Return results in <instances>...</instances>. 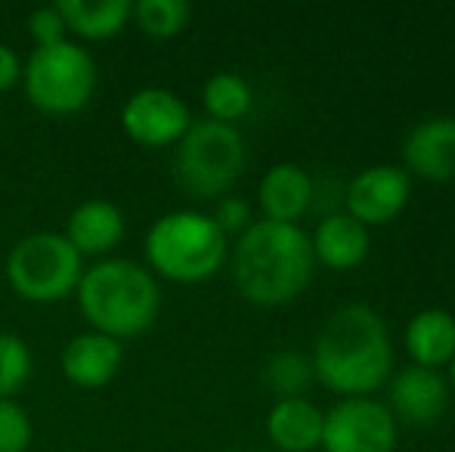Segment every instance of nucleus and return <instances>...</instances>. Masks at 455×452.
<instances>
[{
  "instance_id": "dca6fc26",
  "label": "nucleus",
  "mask_w": 455,
  "mask_h": 452,
  "mask_svg": "<svg viewBox=\"0 0 455 452\" xmlns=\"http://www.w3.org/2000/svg\"><path fill=\"white\" fill-rule=\"evenodd\" d=\"M267 437L285 452H307L319 447L323 409L304 397L275 400L267 412Z\"/></svg>"
},
{
  "instance_id": "6ab92c4d",
  "label": "nucleus",
  "mask_w": 455,
  "mask_h": 452,
  "mask_svg": "<svg viewBox=\"0 0 455 452\" xmlns=\"http://www.w3.org/2000/svg\"><path fill=\"white\" fill-rule=\"evenodd\" d=\"M66 31L81 41H108L131 22V0H60L56 4Z\"/></svg>"
},
{
  "instance_id": "4468645a",
  "label": "nucleus",
  "mask_w": 455,
  "mask_h": 452,
  "mask_svg": "<svg viewBox=\"0 0 455 452\" xmlns=\"http://www.w3.org/2000/svg\"><path fill=\"white\" fill-rule=\"evenodd\" d=\"M124 211L108 199H87L68 214L66 220V239L81 258H108L124 239Z\"/></svg>"
},
{
  "instance_id": "bb28decb",
  "label": "nucleus",
  "mask_w": 455,
  "mask_h": 452,
  "mask_svg": "<svg viewBox=\"0 0 455 452\" xmlns=\"http://www.w3.org/2000/svg\"><path fill=\"white\" fill-rule=\"evenodd\" d=\"M22 81V59L10 44H0V93L12 91Z\"/></svg>"
},
{
  "instance_id": "423d86ee",
  "label": "nucleus",
  "mask_w": 455,
  "mask_h": 452,
  "mask_svg": "<svg viewBox=\"0 0 455 452\" xmlns=\"http://www.w3.org/2000/svg\"><path fill=\"white\" fill-rule=\"evenodd\" d=\"M96 62L78 41H60L53 47H35L22 62L25 99L37 112L66 118L81 109L96 93Z\"/></svg>"
},
{
  "instance_id": "9d476101",
  "label": "nucleus",
  "mask_w": 455,
  "mask_h": 452,
  "mask_svg": "<svg viewBox=\"0 0 455 452\" xmlns=\"http://www.w3.org/2000/svg\"><path fill=\"white\" fill-rule=\"evenodd\" d=\"M412 177L400 164H371L347 183V214L363 226L390 224L406 208Z\"/></svg>"
},
{
  "instance_id": "f8f14e48",
  "label": "nucleus",
  "mask_w": 455,
  "mask_h": 452,
  "mask_svg": "<svg viewBox=\"0 0 455 452\" xmlns=\"http://www.w3.org/2000/svg\"><path fill=\"white\" fill-rule=\"evenodd\" d=\"M450 406V381L437 369L406 366L390 381V416L415 428L440 422Z\"/></svg>"
},
{
  "instance_id": "a211bd4d",
  "label": "nucleus",
  "mask_w": 455,
  "mask_h": 452,
  "mask_svg": "<svg viewBox=\"0 0 455 452\" xmlns=\"http://www.w3.org/2000/svg\"><path fill=\"white\" fill-rule=\"evenodd\" d=\"M310 245H313V258H319L325 266L350 270V266L365 260L371 235H369V226H363L360 220L350 218V214H329V218L316 226Z\"/></svg>"
},
{
  "instance_id": "2eb2a0df",
  "label": "nucleus",
  "mask_w": 455,
  "mask_h": 452,
  "mask_svg": "<svg viewBox=\"0 0 455 452\" xmlns=\"http://www.w3.org/2000/svg\"><path fill=\"white\" fill-rule=\"evenodd\" d=\"M258 202L264 220L298 224V218H304L313 202V177L294 162L273 164L258 186Z\"/></svg>"
},
{
  "instance_id": "f257e3e1",
  "label": "nucleus",
  "mask_w": 455,
  "mask_h": 452,
  "mask_svg": "<svg viewBox=\"0 0 455 452\" xmlns=\"http://www.w3.org/2000/svg\"><path fill=\"white\" fill-rule=\"evenodd\" d=\"M313 375L329 391L365 397L387 381L394 347L384 320L365 304H347L325 320L313 344Z\"/></svg>"
},
{
  "instance_id": "20e7f679",
  "label": "nucleus",
  "mask_w": 455,
  "mask_h": 452,
  "mask_svg": "<svg viewBox=\"0 0 455 452\" xmlns=\"http://www.w3.org/2000/svg\"><path fill=\"white\" fill-rule=\"evenodd\" d=\"M146 264L152 276L168 282L198 285L208 282L227 264V235L217 229L204 211H171L162 214L146 233Z\"/></svg>"
},
{
  "instance_id": "4be33fe9",
  "label": "nucleus",
  "mask_w": 455,
  "mask_h": 452,
  "mask_svg": "<svg viewBox=\"0 0 455 452\" xmlns=\"http://www.w3.org/2000/svg\"><path fill=\"white\" fill-rule=\"evenodd\" d=\"M310 381H313V366L298 350H279L264 366V385L270 387L279 400L300 397Z\"/></svg>"
},
{
  "instance_id": "412c9836",
  "label": "nucleus",
  "mask_w": 455,
  "mask_h": 452,
  "mask_svg": "<svg viewBox=\"0 0 455 452\" xmlns=\"http://www.w3.org/2000/svg\"><path fill=\"white\" fill-rule=\"evenodd\" d=\"M189 4L186 0H140L131 10V22L149 37H174L189 25Z\"/></svg>"
},
{
  "instance_id": "cd10ccee",
  "label": "nucleus",
  "mask_w": 455,
  "mask_h": 452,
  "mask_svg": "<svg viewBox=\"0 0 455 452\" xmlns=\"http://www.w3.org/2000/svg\"><path fill=\"white\" fill-rule=\"evenodd\" d=\"M446 381H450V387H452V391H455V356H452V360H450V378H446Z\"/></svg>"
},
{
  "instance_id": "f03ea898",
  "label": "nucleus",
  "mask_w": 455,
  "mask_h": 452,
  "mask_svg": "<svg viewBox=\"0 0 455 452\" xmlns=\"http://www.w3.org/2000/svg\"><path fill=\"white\" fill-rule=\"evenodd\" d=\"M310 235L298 224L254 220L235 239L229 266L235 289L258 307H282L294 301L313 279Z\"/></svg>"
},
{
  "instance_id": "9b49d317",
  "label": "nucleus",
  "mask_w": 455,
  "mask_h": 452,
  "mask_svg": "<svg viewBox=\"0 0 455 452\" xmlns=\"http://www.w3.org/2000/svg\"><path fill=\"white\" fill-rule=\"evenodd\" d=\"M403 168L409 177L446 183L455 177V115H427L403 139Z\"/></svg>"
},
{
  "instance_id": "6e6552de",
  "label": "nucleus",
  "mask_w": 455,
  "mask_h": 452,
  "mask_svg": "<svg viewBox=\"0 0 455 452\" xmlns=\"http://www.w3.org/2000/svg\"><path fill=\"white\" fill-rule=\"evenodd\" d=\"M319 447L325 452H394L396 418L378 400L344 397L323 412Z\"/></svg>"
},
{
  "instance_id": "1a4fd4ad",
  "label": "nucleus",
  "mask_w": 455,
  "mask_h": 452,
  "mask_svg": "<svg viewBox=\"0 0 455 452\" xmlns=\"http://www.w3.org/2000/svg\"><path fill=\"white\" fill-rule=\"evenodd\" d=\"M192 115L186 103L168 87H143L121 109V127L137 146L164 149L177 146L189 131Z\"/></svg>"
},
{
  "instance_id": "0eeeda50",
  "label": "nucleus",
  "mask_w": 455,
  "mask_h": 452,
  "mask_svg": "<svg viewBox=\"0 0 455 452\" xmlns=\"http://www.w3.org/2000/svg\"><path fill=\"white\" fill-rule=\"evenodd\" d=\"M84 258L62 233H31L6 258L10 289L28 304H60L78 291Z\"/></svg>"
},
{
  "instance_id": "ddd939ff",
  "label": "nucleus",
  "mask_w": 455,
  "mask_h": 452,
  "mask_svg": "<svg viewBox=\"0 0 455 452\" xmlns=\"http://www.w3.org/2000/svg\"><path fill=\"white\" fill-rule=\"evenodd\" d=\"M121 362H124V344L100 332L75 335L60 356L66 381L81 391H100L108 381H115V375L121 372Z\"/></svg>"
},
{
  "instance_id": "393cba45",
  "label": "nucleus",
  "mask_w": 455,
  "mask_h": 452,
  "mask_svg": "<svg viewBox=\"0 0 455 452\" xmlns=\"http://www.w3.org/2000/svg\"><path fill=\"white\" fill-rule=\"evenodd\" d=\"M28 35H31V41H35V47H53V44H60V41H68L66 22H62L56 4L37 6V10L31 12L28 16Z\"/></svg>"
},
{
  "instance_id": "7ed1b4c3",
  "label": "nucleus",
  "mask_w": 455,
  "mask_h": 452,
  "mask_svg": "<svg viewBox=\"0 0 455 452\" xmlns=\"http://www.w3.org/2000/svg\"><path fill=\"white\" fill-rule=\"evenodd\" d=\"M78 307L91 332L131 341L149 332L162 310V289L149 266L127 258H102L84 266L78 282Z\"/></svg>"
},
{
  "instance_id": "39448f33",
  "label": "nucleus",
  "mask_w": 455,
  "mask_h": 452,
  "mask_svg": "<svg viewBox=\"0 0 455 452\" xmlns=\"http://www.w3.org/2000/svg\"><path fill=\"white\" fill-rule=\"evenodd\" d=\"M245 139L235 124L192 121L177 143L174 180L192 199H220L245 170Z\"/></svg>"
},
{
  "instance_id": "a878e982",
  "label": "nucleus",
  "mask_w": 455,
  "mask_h": 452,
  "mask_svg": "<svg viewBox=\"0 0 455 452\" xmlns=\"http://www.w3.org/2000/svg\"><path fill=\"white\" fill-rule=\"evenodd\" d=\"M211 220L217 224L223 235H242L248 226L254 224L251 220V205H248L242 195H223L220 202H217L214 214H211Z\"/></svg>"
},
{
  "instance_id": "b1692460",
  "label": "nucleus",
  "mask_w": 455,
  "mask_h": 452,
  "mask_svg": "<svg viewBox=\"0 0 455 452\" xmlns=\"http://www.w3.org/2000/svg\"><path fill=\"white\" fill-rule=\"evenodd\" d=\"M31 418L16 400H0V452H25L31 447Z\"/></svg>"
},
{
  "instance_id": "5701e85b",
  "label": "nucleus",
  "mask_w": 455,
  "mask_h": 452,
  "mask_svg": "<svg viewBox=\"0 0 455 452\" xmlns=\"http://www.w3.org/2000/svg\"><path fill=\"white\" fill-rule=\"evenodd\" d=\"M31 378V350L19 335L0 332V400H12Z\"/></svg>"
},
{
  "instance_id": "aec40b11",
  "label": "nucleus",
  "mask_w": 455,
  "mask_h": 452,
  "mask_svg": "<svg viewBox=\"0 0 455 452\" xmlns=\"http://www.w3.org/2000/svg\"><path fill=\"white\" fill-rule=\"evenodd\" d=\"M202 103L211 121H220V124H235L239 118H245L251 112L254 93L242 75L235 72H217L204 81L202 87Z\"/></svg>"
},
{
  "instance_id": "f3484780",
  "label": "nucleus",
  "mask_w": 455,
  "mask_h": 452,
  "mask_svg": "<svg viewBox=\"0 0 455 452\" xmlns=\"http://www.w3.org/2000/svg\"><path fill=\"white\" fill-rule=\"evenodd\" d=\"M406 350L412 366L440 369L455 356V316L443 307H427L406 322Z\"/></svg>"
}]
</instances>
